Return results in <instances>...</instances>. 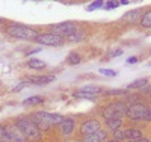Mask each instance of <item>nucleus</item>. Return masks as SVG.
<instances>
[{
  "label": "nucleus",
  "instance_id": "obj_1",
  "mask_svg": "<svg viewBox=\"0 0 151 142\" xmlns=\"http://www.w3.org/2000/svg\"><path fill=\"white\" fill-rule=\"evenodd\" d=\"M17 127L21 130V133L24 135L26 141L38 142L41 139V130L33 124L32 120H29V118H18L17 120Z\"/></svg>",
  "mask_w": 151,
  "mask_h": 142
},
{
  "label": "nucleus",
  "instance_id": "obj_2",
  "mask_svg": "<svg viewBox=\"0 0 151 142\" xmlns=\"http://www.w3.org/2000/svg\"><path fill=\"white\" fill-rule=\"evenodd\" d=\"M6 32L14 36V38H20V40H36L38 32L27 27V26H21V24H11L8 26Z\"/></svg>",
  "mask_w": 151,
  "mask_h": 142
},
{
  "label": "nucleus",
  "instance_id": "obj_3",
  "mask_svg": "<svg viewBox=\"0 0 151 142\" xmlns=\"http://www.w3.org/2000/svg\"><path fill=\"white\" fill-rule=\"evenodd\" d=\"M127 105L122 101H116V103H112V105H109L107 107L103 109L101 112V117L107 121V120H113V118H121L124 115H127Z\"/></svg>",
  "mask_w": 151,
  "mask_h": 142
},
{
  "label": "nucleus",
  "instance_id": "obj_4",
  "mask_svg": "<svg viewBox=\"0 0 151 142\" xmlns=\"http://www.w3.org/2000/svg\"><path fill=\"white\" fill-rule=\"evenodd\" d=\"M36 43H40L42 45H62L65 43V38H62L56 33H42V35H38L36 36Z\"/></svg>",
  "mask_w": 151,
  "mask_h": 142
},
{
  "label": "nucleus",
  "instance_id": "obj_5",
  "mask_svg": "<svg viewBox=\"0 0 151 142\" xmlns=\"http://www.w3.org/2000/svg\"><path fill=\"white\" fill-rule=\"evenodd\" d=\"M53 33H56V35H59V36H62V38H68V36H71L73 33H76L77 32V27H76V24L74 23H70V21H65V23H59V24H55L53 26Z\"/></svg>",
  "mask_w": 151,
  "mask_h": 142
},
{
  "label": "nucleus",
  "instance_id": "obj_6",
  "mask_svg": "<svg viewBox=\"0 0 151 142\" xmlns=\"http://www.w3.org/2000/svg\"><path fill=\"white\" fill-rule=\"evenodd\" d=\"M147 106L144 105H133L127 109V115H129V118L130 120H136V121H139V120H144L145 118V113H147Z\"/></svg>",
  "mask_w": 151,
  "mask_h": 142
},
{
  "label": "nucleus",
  "instance_id": "obj_7",
  "mask_svg": "<svg viewBox=\"0 0 151 142\" xmlns=\"http://www.w3.org/2000/svg\"><path fill=\"white\" fill-rule=\"evenodd\" d=\"M113 138L122 141V139H137V138H142V132L137 130V128H129V130H116Z\"/></svg>",
  "mask_w": 151,
  "mask_h": 142
},
{
  "label": "nucleus",
  "instance_id": "obj_8",
  "mask_svg": "<svg viewBox=\"0 0 151 142\" xmlns=\"http://www.w3.org/2000/svg\"><path fill=\"white\" fill-rule=\"evenodd\" d=\"M6 133L11 139V142H26V138L21 133V130L15 125H6Z\"/></svg>",
  "mask_w": 151,
  "mask_h": 142
},
{
  "label": "nucleus",
  "instance_id": "obj_9",
  "mask_svg": "<svg viewBox=\"0 0 151 142\" xmlns=\"http://www.w3.org/2000/svg\"><path fill=\"white\" fill-rule=\"evenodd\" d=\"M100 123L97 121V120H88L86 123H83L82 124V127H80V132L86 136V135H91V133H95V132H98L100 130Z\"/></svg>",
  "mask_w": 151,
  "mask_h": 142
},
{
  "label": "nucleus",
  "instance_id": "obj_10",
  "mask_svg": "<svg viewBox=\"0 0 151 142\" xmlns=\"http://www.w3.org/2000/svg\"><path fill=\"white\" fill-rule=\"evenodd\" d=\"M41 115L44 117V120L50 124V127L52 125H60L62 123H64V117L59 113H50V112H41Z\"/></svg>",
  "mask_w": 151,
  "mask_h": 142
},
{
  "label": "nucleus",
  "instance_id": "obj_11",
  "mask_svg": "<svg viewBox=\"0 0 151 142\" xmlns=\"http://www.w3.org/2000/svg\"><path fill=\"white\" fill-rule=\"evenodd\" d=\"M32 121H33V124L40 128V130H48L50 128V124L44 120V117L41 115V112H36V113H33L32 115Z\"/></svg>",
  "mask_w": 151,
  "mask_h": 142
},
{
  "label": "nucleus",
  "instance_id": "obj_12",
  "mask_svg": "<svg viewBox=\"0 0 151 142\" xmlns=\"http://www.w3.org/2000/svg\"><path fill=\"white\" fill-rule=\"evenodd\" d=\"M55 80V76H32L29 77V83L32 85H47Z\"/></svg>",
  "mask_w": 151,
  "mask_h": 142
},
{
  "label": "nucleus",
  "instance_id": "obj_13",
  "mask_svg": "<svg viewBox=\"0 0 151 142\" xmlns=\"http://www.w3.org/2000/svg\"><path fill=\"white\" fill-rule=\"evenodd\" d=\"M106 132L104 130H98L95 133H91V135H86L85 136V142H103L106 141Z\"/></svg>",
  "mask_w": 151,
  "mask_h": 142
},
{
  "label": "nucleus",
  "instance_id": "obj_14",
  "mask_svg": "<svg viewBox=\"0 0 151 142\" xmlns=\"http://www.w3.org/2000/svg\"><path fill=\"white\" fill-rule=\"evenodd\" d=\"M100 89L98 86H94V85H89V86H83L80 88L76 94H82V95H92V97H97V94H100Z\"/></svg>",
  "mask_w": 151,
  "mask_h": 142
},
{
  "label": "nucleus",
  "instance_id": "obj_15",
  "mask_svg": "<svg viewBox=\"0 0 151 142\" xmlns=\"http://www.w3.org/2000/svg\"><path fill=\"white\" fill-rule=\"evenodd\" d=\"M74 125H76V123H74L73 118H65L64 123L60 124V132L64 133V135H70L74 130Z\"/></svg>",
  "mask_w": 151,
  "mask_h": 142
},
{
  "label": "nucleus",
  "instance_id": "obj_16",
  "mask_svg": "<svg viewBox=\"0 0 151 142\" xmlns=\"http://www.w3.org/2000/svg\"><path fill=\"white\" fill-rule=\"evenodd\" d=\"M122 125V120L121 118H113V120H107L106 121V127L110 128V130H118V128Z\"/></svg>",
  "mask_w": 151,
  "mask_h": 142
},
{
  "label": "nucleus",
  "instance_id": "obj_17",
  "mask_svg": "<svg viewBox=\"0 0 151 142\" xmlns=\"http://www.w3.org/2000/svg\"><path fill=\"white\" fill-rule=\"evenodd\" d=\"M27 67L32 70H44L45 68V62L40 61V59H30L27 62Z\"/></svg>",
  "mask_w": 151,
  "mask_h": 142
},
{
  "label": "nucleus",
  "instance_id": "obj_18",
  "mask_svg": "<svg viewBox=\"0 0 151 142\" xmlns=\"http://www.w3.org/2000/svg\"><path fill=\"white\" fill-rule=\"evenodd\" d=\"M147 85H148V79H137L129 85V89H139V88H145Z\"/></svg>",
  "mask_w": 151,
  "mask_h": 142
},
{
  "label": "nucleus",
  "instance_id": "obj_19",
  "mask_svg": "<svg viewBox=\"0 0 151 142\" xmlns=\"http://www.w3.org/2000/svg\"><path fill=\"white\" fill-rule=\"evenodd\" d=\"M137 15H139V9H134V11H130V12H125V14L122 15V20H125V21H134L137 18Z\"/></svg>",
  "mask_w": 151,
  "mask_h": 142
},
{
  "label": "nucleus",
  "instance_id": "obj_20",
  "mask_svg": "<svg viewBox=\"0 0 151 142\" xmlns=\"http://www.w3.org/2000/svg\"><path fill=\"white\" fill-rule=\"evenodd\" d=\"M141 24L144 26V27H151V11L145 12V14L142 15V18H141Z\"/></svg>",
  "mask_w": 151,
  "mask_h": 142
},
{
  "label": "nucleus",
  "instance_id": "obj_21",
  "mask_svg": "<svg viewBox=\"0 0 151 142\" xmlns=\"http://www.w3.org/2000/svg\"><path fill=\"white\" fill-rule=\"evenodd\" d=\"M44 100H42V97H38V95H35V97H29V98H26L23 103L24 105H41Z\"/></svg>",
  "mask_w": 151,
  "mask_h": 142
},
{
  "label": "nucleus",
  "instance_id": "obj_22",
  "mask_svg": "<svg viewBox=\"0 0 151 142\" xmlns=\"http://www.w3.org/2000/svg\"><path fill=\"white\" fill-rule=\"evenodd\" d=\"M80 62V56L77 53H70L68 56V63L70 65H76V63H79Z\"/></svg>",
  "mask_w": 151,
  "mask_h": 142
},
{
  "label": "nucleus",
  "instance_id": "obj_23",
  "mask_svg": "<svg viewBox=\"0 0 151 142\" xmlns=\"http://www.w3.org/2000/svg\"><path fill=\"white\" fill-rule=\"evenodd\" d=\"M0 142H11L8 133H6V127L0 125Z\"/></svg>",
  "mask_w": 151,
  "mask_h": 142
},
{
  "label": "nucleus",
  "instance_id": "obj_24",
  "mask_svg": "<svg viewBox=\"0 0 151 142\" xmlns=\"http://www.w3.org/2000/svg\"><path fill=\"white\" fill-rule=\"evenodd\" d=\"M125 94L124 89H110V91H106V95H122Z\"/></svg>",
  "mask_w": 151,
  "mask_h": 142
},
{
  "label": "nucleus",
  "instance_id": "obj_25",
  "mask_svg": "<svg viewBox=\"0 0 151 142\" xmlns=\"http://www.w3.org/2000/svg\"><path fill=\"white\" fill-rule=\"evenodd\" d=\"M100 74H103V76H109V77H113V76H116V73L113 71V70H104V68H100L98 70Z\"/></svg>",
  "mask_w": 151,
  "mask_h": 142
},
{
  "label": "nucleus",
  "instance_id": "obj_26",
  "mask_svg": "<svg viewBox=\"0 0 151 142\" xmlns=\"http://www.w3.org/2000/svg\"><path fill=\"white\" fill-rule=\"evenodd\" d=\"M27 85H29V82H23V83H20V85H17V86H15L14 89H12V92H20V91H21V89H23V88H26Z\"/></svg>",
  "mask_w": 151,
  "mask_h": 142
},
{
  "label": "nucleus",
  "instance_id": "obj_27",
  "mask_svg": "<svg viewBox=\"0 0 151 142\" xmlns=\"http://www.w3.org/2000/svg\"><path fill=\"white\" fill-rule=\"evenodd\" d=\"M77 32H79V30H77ZM77 32H76V33H77ZM76 33H73L71 36H68L70 41H76V43H77V41H80L82 38H83V35H76Z\"/></svg>",
  "mask_w": 151,
  "mask_h": 142
},
{
  "label": "nucleus",
  "instance_id": "obj_28",
  "mask_svg": "<svg viewBox=\"0 0 151 142\" xmlns=\"http://www.w3.org/2000/svg\"><path fill=\"white\" fill-rule=\"evenodd\" d=\"M100 6H103V2L100 0V2H94L91 6H88V11H92V9H97V8H100Z\"/></svg>",
  "mask_w": 151,
  "mask_h": 142
},
{
  "label": "nucleus",
  "instance_id": "obj_29",
  "mask_svg": "<svg viewBox=\"0 0 151 142\" xmlns=\"http://www.w3.org/2000/svg\"><path fill=\"white\" fill-rule=\"evenodd\" d=\"M119 55H122V50H121V48H118V50H113V51H110V58H118Z\"/></svg>",
  "mask_w": 151,
  "mask_h": 142
},
{
  "label": "nucleus",
  "instance_id": "obj_30",
  "mask_svg": "<svg viewBox=\"0 0 151 142\" xmlns=\"http://www.w3.org/2000/svg\"><path fill=\"white\" fill-rule=\"evenodd\" d=\"M106 5H107V6H106L107 9H112V8H116V6L119 5V2H107Z\"/></svg>",
  "mask_w": 151,
  "mask_h": 142
},
{
  "label": "nucleus",
  "instance_id": "obj_31",
  "mask_svg": "<svg viewBox=\"0 0 151 142\" xmlns=\"http://www.w3.org/2000/svg\"><path fill=\"white\" fill-rule=\"evenodd\" d=\"M130 142H150V141H148L147 138H144V136H142V138H137V139H133V141H130Z\"/></svg>",
  "mask_w": 151,
  "mask_h": 142
},
{
  "label": "nucleus",
  "instance_id": "obj_32",
  "mask_svg": "<svg viewBox=\"0 0 151 142\" xmlns=\"http://www.w3.org/2000/svg\"><path fill=\"white\" fill-rule=\"evenodd\" d=\"M127 62H129V63H134V62H137V58H130Z\"/></svg>",
  "mask_w": 151,
  "mask_h": 142
},
{
  "label": "nucleus",
  "instance_id": "obj_33",
  "mask_svg": "<svg viewBox=\"0 0 151 142\" xmlns=\"http://www.w3.org/2000/svg\"><path fill=\"white\" fill-rule=\"evenodd\" d=\"M106 142H119V141H118V139H115V138H113L112 141H106Z\"/></svg>",
  "mask_w": 151,
  "mask_h": 142
},
{
  "label": "nucleus",
  "instance_id": "obj_34",
  "mask_svg": "<svg viewBox=\"0 0 151 142\" xmlns=\"http://www.w3.org/2000/svg\"><path fill=\"white\" fill-rule=\"evenodd\" d=\"M150 67H151V62H150Z\"/></svg>",
  "mask_w": 151,
  "mask_h": 142
}]
</instances>
